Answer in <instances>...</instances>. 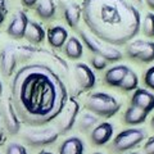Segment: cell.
Here are the masks:
<instances>
[{"mask_svg":"<svg viewBox=\"0 0 154 154\" xmlns=\"http://www.w3.org/2000/svg\"><path fill=\"white\" fill-rule=\"evenodd\" d=\"M16 51H17V60L21 59L22 62H26L32 57L35 49L33 48H28V46H21V48H17Z\"/></svg>","mask_w":154,"mask_h":154,"instance_id":"26","label":"cell"},{"mask_svg":"<svg viewBox=\"0 0 154 154\" xmlns=\"http://www.w3.org/2000/svg\"><path fill=\"white\" fill-rule=\"evenodd\" d=\"M37 154H53V153L49 152V150H41L40 153H37Z\"/></svg>","mask_w":154,"mask_h":154,"instance_id":"36","label":"cell"},{"mask_svg":"<svg viewBox=\"0 0 154 154\" xmlns=\"http://www.w3.org/2000/svg\"><path fill=\"white\" fill-rule=\"evenodd\" d=\"M7 16V4H5V0H0V25L4 22Z\"/></svg>","mask_w":154,"mask_h":154,"instance_id":"31","label":"cell"},{"mask_svg":"<svg viewBox=\"0 0 154 154\" xmlns=\"http://www.w3.org/2000/svg\"><path fill=\"white\" fill-rule=\"evenodd\" d=\"M28 23V18L26 16L25 12L18 11L16 14L13 16L11 23L7 27V33L11 37L19 40V38L25 37V32H26V27Z\"/></svg>","mask_w":154,"mask_h":154,"instance_id":"14","label":"cell"},{"mask_svg":"<svg viewBox=\"0 0 154 154\" xmlns=\"http://www.w3.org/2000/svg\"><path fill=\"white\" fill-rule=\"evenodd\" d=\"M113 131H114V127L112 123L109 122L98 123L90 132V141L95 146H103L105 144H108L109 140L112 139Z\"/></svg>","mask_w":154,"mask_h":154,"instance_id":"12","label":"cell"},{"mask_svg":"<svg viewBox=\"0 0 154 154\" xmlns=\"http://www.w3.org/2000/svg\"><path fill=\"white\" fill-rule=\"evenodd\" d=\"M94 154H103V153H94Z\"/></svg>","mask_w":154,"mask_h":154,"instance_id":"40","label":"cell"},{"mask_svg":"<svg viewBox=\"0 0 154 154\" xmlns=\"http://www.w3.org/2000/svg\"><path fill=\"white\" fill-rule=\"evenodd\" d=\"M84 152H85V144L77 136L66 139L59 145V149H58L59 154H84Z\"/></svg>","mask_w":154,"mask_h":154,"instance_id":"17","label":"cell"},{"mask_svg":"<svg viewBox=\"0 0 154 154\" xmlns=\"http://www.w3.org/2000/svg\"><path fill=\"white\" fill-rule=\"evenodd\" d=\"M64 54L69 58V59L77 60L80 59L84 54V48L81 41L77 37H69L64 45Z\"/></svg>","mask_w":154,"mask_h":154,"instance_id":"21","label":"cell"},{"mask_svg":"<svg viewBox=\"0 0 154 154\" xmlns=\"http://www.w3.org/2000/svg\"><path fill=\"white\" fill-rule=\"evenodd\" d=\"M17 46L13 44H8L0 51V69L5 77H11L14 73L17 66Z\"/></svg>","mask_w":154,"mask_h":154,"instance_id":"11","label":"cell"},{"mask_svg":"<svg viewBox=\"0 0 154 154\" xmlns=\"http://www.w3.org/2000/svg\"><path fill=\"white\" fill-rule=\"evenodd\" d=\"M55 3L54 0H41L36 5V14L41 19H51L55 16Z\"/></svg>","mask_w":154,"mask_h":154,"instance_id":"22","label":"cell"},{"mask_svg":"<svg viewBox=\"0 0 154 154\" xmlns=\"http://www.w3.org/2000/svg\"><path fill=\"white\" fill-rule=\"evenodd\" d=\"M150 126H152V128H154V116H153L152 119H150Z\"/></svg>","mask_w":154,"mask_h":154,"instance_id":"37","label":"cell"},{"mask_svg":"<svg viewBox=\"0 0 154 154\" xmlns=\"http://www.w3.org/2000/svg\"><path fill=\"white\" fill-rule=\"evenodd\" d=\"M73 75L77 85L80 86L81 90H91L95 86L96 77L93 69L85 63H77L75 64Z\"/></svg>","mask_w":154,"mask_h":154,"instance_id":"10","label":"cell"},{"mask_svg":"<svg viewBox=\"0 0 154 154\" xmlns=\"http://www.w3.org/2000/svg\"><path fill=\"white\" fill-rule=\"evenodd\" d=\"M90 63H91V66H93V68H94V69H96V71H103V69L107 68L108 62L105 60L104 58H102V57L94 55V57H91Z\"/></svg>","mask_w":154,"mask_h":154,"instance_id":"28","label":"cell"},{"mask_svg":"<svg viewBox=\"0 0 154 154\" xmlns=\"http://www.w3.org/2000/svg\"><path fill=\"white\" fill-rule=\"evenodd\" d=\"M4 140H5V134H4V130L0 127V145L4 143Z\"/></svg>","mask_w":154,"mask_h":154,"instance_id":"33","label":"cell"},{"mask_svg":"<svg viewBox=\"0 0 154 154\" xmlns=\"http://www.w3.org/2000/svg\"><path fill=\"white\" fill-rule=\"evenodd\" d=\"M126 55L141 63L154 62V41L140 40V38L130 41L126 46Z\"/></svg>","mask_w":154,"mask_h":154,"instance_id":"8","label":"cell"},{"mask_svg":"<svg viewBox=\"0 0 154 154\" xmlns=\"http://www.w3.org/2000/svg\"><path fill=\"white\" fill-rule=\"evenodd\" d=\"M144 84L146 85V88L154 91V66L150 68H148L144 73Z\"/></svg>","mask_w":154,"mask_h":154,"instance_id":"29","label":"cell"},{"mask_svg":"<svg viewBox=\"0 0 154 154\" xmlns=\"http://www.w3.org/2000/svg\"><path fill=\"white\" fill-rule=\"evenodd\" d=\"M130 71V68L125 64L113 66L104 73V82L110 88H119L122 80L125 79L126 73Z\"/></svg>","mask_w":154,"mask_h":154,"instance_id":"15","label":"cell"},{"mask_svg":"<svg viewBox=\"0 0 154 154\" xmlns=\"http://www.w3.org/2000/svg\"><path fill=\"white\" fill-rule=\"evenodd\" d=\"M79 112H80L79 102L73 98L67 100L64 108L62 109V112L58 114V117L55 118L57 131L59 134H66V132H68L69 130H72V127H73L76 123Z\"/></svg>","mask_w":154,"mask_h":154,"instance_id":"7","label":"cell"},{"mask_svg":"<svg viewBox=\"0 0 154 154\" xmlns=\"http://www.w3.org/2000/svg\"><path fill=\"white\" fill-rule=\"evenodd\" d=\"M5 154H27L26 148L19 143H9L5 149Z\"/></svg>","mask_w":154,"mask_h":154,"instance_id":"27","label":"cell"},{"mask_svg":"<svg viewBox=\"0 0 154 154\" xmlns=\"http://www.w3.org/2000/svg\"><path fill=\"white\" fill-rule=\"evenodd\" d=\"M59 136V132L54 127L27 130L23 134V140L31 148H44L55 143Z\"/></svg>","mask_w":154,"mask_h":154,"instance_id":"6","label":"cell"},{"mask_svg":"<svg viewBox=\"0 0 154 154\" xmlns=\"http://www.w3.org/2000/svg\"><path fill=\"white\" fill-rule=\"evenodd\" d=\"M130 103L134 107L144 110L145 113H150L154 109V93H150L146 89L137 88L134 91Z\"/></svg>","mask_w":154,"mask_h":154,"instance_id":"13","label":"cell"},{"mask_svg":"<svg viewBox=\"0 0 154 154\" xmlns=\"http://www.w3.org/2000/svg\"><path fill=\"white\" fill-rule=\"evenodd\" d=\"M0 114H2L3 123H4V126H5L7 131L11 135H17L19 132V130H21V122H19V118L16 113V109H14L13 104L11 102V98L5 99L2 103Z\"/></svg>","mask_w":154,"mask_h":154,"instance_id":"9","label":"cell"},{"mask_svg":"<svg viewBox=\"0 0 154 154\" xmlns=\"http://www.w3.org/2000/svg\"><path fill=\"white\" fill-rule=\"evenodd\" d=\"M68 100L59 75L41 62L21 67L11 81V102L21 121L40 127L58 117Z\"/></svg>","mask_w":154,"mask_h":154,"instance_id":"1","label":"cell"},{"mask_svg":"<svg viewBox=\"0 0 154 154\" xmlns=\"http://www.w3.org/2000/svg\"><path fill=\"white\" fill-rule=\"evenodd\" d=\"M144 154H154V136H150L144 144Z\"/></svg>","mask_w":154,"mask_h":154,"instance_id":"30","label":"cell"},{"mask_svg":"<svg viewBox=\"0 0 154 154\" xmlns=\"http://www.w3.org/2000/svg\"><path fill=\"white\" fill-rule=\"evenodd\" d=\"M146 117H148V113L134 107V105H130L123 113V122L128 125V126H137V125H141L145 122Z\"/></svg>","mask_w":154,"mask_h":154,"instance_id":"20","label":"cell"},{"mask_svg":"<svg viewBox=\"0 0 154 154\" xmlns=\"http://www.w3.org/2000/svg\"><path fill=\"white\" fill-rule=\"evenodd\" d=\"M85 107L96 117L110 118L117 114L118 110L121 109V103L108 93L95 91V93L89 94V96L86 98Z\"/></svg>","mask_w":154,"mask_h":154,"instance_id":"3","label":"cell"},{"mask_svg":"<svg viewBox=\"0 0 154 154\" xmlns=\"http://www.w3.org/2000/svg\"><path fill=\"white\" fill-rule=\"evenodd\" d=\"M80 36L85 42V45L88 46V49L93 53L94 55H99L104 58L108 62H118L122 59V53L119 51L117 48L113 45H109L104 41H100L99 38H96L94 35L88 33L86 31H80Z\"/></svg>","mask_w":154,"mask_h":154,"instance_id":"4","label":"cell"},{"mask_svg":"<svg viewBox=\"0 0 154 154\" xmlns=\"http://www.w3.org/2000/svg\"><path fill=\"white\" fill-rule=\"evenodd\" d=\"M81 16H82V9L76 3H68L63 9V17L67 25L72 28H76L79 26Z\"/></svg>","mask_w":154,"mask_h":154,"instance_id":"19","label":"cell"},{"mask_svg":"<svg viewBox=\"0 0 154 154\" xmlns=\"http://www.w3.org/2000/svg\"><path fill=\"white\" fill-rule=\"evenodd\" d=\"M123 154H140V153H137V152H127V153H123Z\"/></svg>","mask_w":154,"mask_h":154,"instance_id":"38","label":"cell"},{"mask_svg":"<svg viewBox=\"0 0 154 154\" xmlns=\"http://www.w3.org/2000/svg\"><path fill=\"white\" fill-rule=\"evenodd\" d=\"M25 38L27 41H30L31 44H40L45 38L44 27L35 21H28L25 32Z\"/></svg>","mask_w":154,"mask_h":154,"instance_id":"18","label":"cell"},{"mask_svg":"<svg viewBox=\"0 0 154 154\" xmlns=\"http://www.w3.org/2000/svg\"><path fill=\"white\" fill-rule=\"evenodd\" d=\"M98 125V117L93 113H85L79 121V130L82 132H88Z\"/></svg>","mask_w":154,"mask_h":154,"instance_id":"24","label":"cell"},{"mask_svg":"<svg viewBox=\"0 0 154 154\" xmlns=\"http://www.w3.org/2000/svg\"><path fill=\"white\" fill-rule=\"evenodd\" d=\"M134 2H135V3H137V4H139V5H140V4L143 3V0H134Z\"/></svg>","mask_w":154,"mask_h":154,"instance_id":"39","label":"cell"},{"mask_svg":"<svg viewBox=\"0 0 154 154\" xmlns=\"http://www.w3.org/2000/svg\"><path fill=\"white\" fill-rule=\"evenodd\" d=\"M67 38H68V32L64 27L54 26L48 30V42L55 49H59L63 46L67 42Z\"/></svg>","mask_w":154,"mask_h":154,"instance_id":"16","label":"cell"},{"mask_svg":"<svg viewBox=\"0 0 154 154\" xmlns=\"http://www.w3.org/2000/svg\"><path fill=\"white\" fill-rule=\"evenodd\" d=\"M146 5L152 9V11H154V0H145Z\"/></svg>","mask_w":154,"mask_h":154,"instance_id":"34","label":"cell"},{"mask_svg":"<svg viewBox=\"0 0 154 154\" xmlns=\"http://www.w3.org/2000/svg\"><path fill=\"white\" fill-rule=\"evenodd\" d=\"M137 86H139V77L132 69H130L126 73V76H125V79L122 80L119 89L122 91H126V93H130V91L136 90Z\"/></svg>","mask_w":154,"mask_h":154,"instance_id":"23","label":"cell"},{"mask_svg":"<svg viewBox=\"0 0 154 154\" xmlns=\"http://www.w3.org/2000/svg\"><path fill=\"white\" fill-rule=\"evenodd\" d=\"M145 137H146L145 130L136 127L126 128L116 135L110 148L116 153H126L128 150H132L134 148L139 146Z\"/></svg>","mask_w":154,"mask_h":154,"instance_id":"5","label":"cell"},{"mask_svg":"<svg viewBox=\"0 0 154 154\" xmlns=\"http://www.w3.org/2000/svg\"><path fill=\"white\" fill-rule=\"evenodd\" d=\"M81 9L91 35L109 45L127 44L140 31V12L130 0H84Z\"/></svg>","mask_w":154,"mask_h":154,"instance_id":"2","label":"cell"},{"mask_svg":"<svg viewBox=\"0 0 154 154\" xmlns=\"http://www.w3.org/2000/svg\"><path fill=\"white\" fill-rule=\"evenodd\" d=\"M3 96V84H2V80H0V99Z\"/></svg>","mask_w":154,"mask_h":154,"instance_id":"35","label":"cell"},{"mask_svg":"<svg viewBox=\"0 0 154 154\" xmlns=\"http://www.w3.org/2000/svg\"><path fill=\"white\" fill-rule=\"evenodd\" d=\"M21 2L26 8H32L37 3V0H21Z\"/></svg>","mask_w":154,"mask_h":154,"instance_id":"32","label":"cell"},{"mask_svg":"<svg viewBox=\"0 0 154 154\" xmlns=\"http://www.w3.org/2000/svg\"><path fill=\"white\" fill-rule=\"evenodd\" d=\"M141 32L146 37H154V13H146L141 22Z\"/></svg>","mask_w":154,"mask_h":154,"instance_id":"25","label":"cell"}]
</instances>
